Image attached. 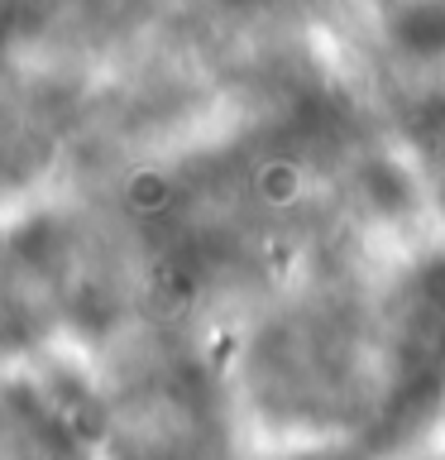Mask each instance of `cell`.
Returning <instances> with one entry per match:
<instances>
[{
	"instance_id": "cell-1",
	"label": "cell",
	"mask_w": 445,
	"mask_h": 460,
	"mask_svg": "<svg viewBox=\"0 0 445 460\" xmlns=\"http://www.w3.org/2000/svg\"><path fill=\"white\" fill-rule=\"evenodd\" d=\"M292 460H354L350 451H301V456H292Z\"/></svg>"
}]
</instances>
